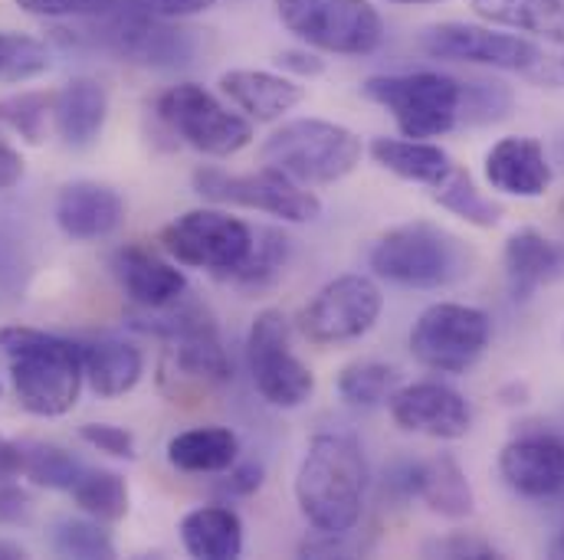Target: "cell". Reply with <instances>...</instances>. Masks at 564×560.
<instances>
[{
	"label": "cell",
	"mask_w": 564,
	"mask_h": 560,
	"mask_svg": "<svg viewBox=\"0 0 564 560\" xmlns=\"http://www.w3.org/2000/svg\"><path fill=\"white\" fill-rule=\"evenodd\" d=\"M368 462L361 442L348 432H318L295 475L302 518L325 535H351L365 512Z\"/></svg>",
	"instance_id": "obj_1"
},
{
	"label": "cell",
	"mask_w": 564,
	"mask_h": 560,
	"mask_svg": "<svg viewBox=\"0 0 564 560\" xmlns=\"http://www.w3.org/2000/svg\"><path fill=\"white\" fill-rule=\"evenodd\" d=\"M0 351L10 361V384L17 404L33 417H66L83 391V351L79 344L23 328H0Z\"/></svg>",
	"instance_id": "obj_2"
},
{
	"label": "cell",
	"mask_w": 564,
	"mask_h": 560,
	"mask_svg": "<svg viewBox=\"0 0 564 560\" xmlns=\"http://www.w3.org/2000/svg\"><path fill=\"white\" fill-rule=\"evenodd\" d=\"M368 263L378 279L404 288H443L469 276L473 253L456 233L426 220H414L388 230L375 243Z\"/></svg>",
	"instance_id": "obj_3"
},
{
	"label": "cell",
	"mask_w": 564,
	"mask_h": 560,
	"mask_svg": "<svg viewBox=\"0 0 564 560\" xmlns=\"http://www.w3.org/2000/svg\"><path fill=\"white\" fill-rule=\"evenodd\" d=\"M361 96L391 112L404 139H440L463 125V83L446 73H391L371 76Z\"/></svg>",
	"instance_id": "obj_4"
},
{
	"label": "cell",
	"mask_w": 564,
	"mask_h": 560,
	"mask_svg": "<svg viewBox=\"0 0 564 560\" xmlns=\"http://www.w3.org/2000/svg\"><path fill=\"white\" fill-rule=\"evenodd\" d=\"M361 139L351 129L325 119L285 122L263 144V164L305 187H322L348 177L361 164Z\"/></svg>",
	"instance_id": "obj_5"
},
{
	"label": "cell",
	"mask_w": 564,
	"mask_h": 560,
	"mask_svg": "<svg viewBox=\"0 0 564 560\" xmlns=\"http://www.w3.org/2000/svg\"><path fill=\"white\" fill-rule=\"evenodd\" d=\"M282 26L305 46L335 56H371L384 43V20L371 0H276Z\"/></svg>",
	"instance_id": "obj_6"
},
{
	"label": "cell",
	"mask_w": 564,
	"mask_h": 560,
	"mask_svg": "<svg viewBox=\"0 0 564 560\" xmlns=\"http://www.w3.org/2000/svg\"><path fill=\"white\" fill-rule=\"evenodd\" d=\"M158 119L200 154L230 157L253 141V122L197 83H177L158 96Z\"/></svg>",
	"instance_id": "obj_7"
},
{
	"label": "cell",
	"mask_w": 564,
	"mask_h": 560,
	"mask_svg": "<svg viewBox=\"0 0 564 560\" xmlns=\"http://www.w3.org/2000/svg\"><path fill=\"white\" fill-rule=\"evenodd\" d=\"M161 246L181 266L234 276L253 250V227L227 210L197 207L161 230Z\"/></svg>",
	"instance_id": "obj_8"
},
{
	"label": "cell",
	"mask_w": 564,
	"mask_h": 560,
	"mask_svg": "<svg viewBox=\"0 0 564 560\" xmlns=\"http://www.w3.org/2000/svg\"><path fill=\"white\" fill-rule=\"evenodd\" d=\"M492 338V318L482 308L459 301H436L423 308L411 328V354L426 371L466 374Z\"/></svg>",
	"instance_id": "obj_9"
},
{
	"label": "cell",
	"mask_w": 564,
	"mask_h": 560,
	"mask_svg": "<svg viewBox=\"0 0 564 560\" xmlns=\"http://www.w3.org/2000/svg\"><path fill=\"white\" fill-rule=\"evenodd\" d=\"M194 190L204 200L263 210L285 223H312L322 217V200L305 184L292 180L270 164L257 174H227L220 167H200L194 171Z\"/></svg>",
	"instance_id": "obj_10"
},
{
	"label": "cell",
	"mask_w": 564,
	"mask_h": 560,
	"mask_svg": "<svg viewBox=\"0 0 564 560\" xmlns=\"http://www.w3.org/2000/svg\"><path fill=\"white\" fill-rule=\"evenodd\" d=\"M247 364L253 387L270 407L295 410L315 394V374L292 351L289 321L280 308H267L253 318L247 334Z\"/></svg>",
	"instance_id": "obj_11"
},
{
	"label": "cell",
	"mask_w": 564,
	"mask_h": 560,
	"mask_svg": "<svg viewBox=\"0 0 564 560\" xmlns=\"http://www.w3.org/2000/svg\"><path fill=\"white\" fill-rule=\"evenodd\" d=\"M384 295L368 276H338L302 308L299 328L312 344H348L365 338L381 318Z\"/></svg>",
	"instance_id": "obj_12"
},
{
	"label": "cell",
	"mask_w": 564,
	"mask_h": 560,
	"mask_svg": "<svg viewBox=\"0 0 564 560\" xmlns=\"http://www.w3.org/2000/svg\"><path fill=\"white\" fill-rule=\"evenodd\" d=\"M421 50L433 59L476 63V66H492V69H509V73H525L542 63V50L529 43L525 36L499 33V30L459 23V20L426 26L421 33Z\"/></svg>",
	"instance_id": "obj_13"
},
{
	"label": "cell",
	"mask_w": 564,
	"mask_h": 560,
	"mask_svg": "<svg viewBox=\"0 0 564 560\" xmlns=\"http://www.w3.org/2000/svg\"><path fill=\"white\" fill-rule=\"evenodd\" d=\"M106 17L109 20L102 26V43L132 63L154 66V69H177V66H187L197 53L194 30H177L167 20L151 17L144 10H135V7L119 10L116 3V10H109Z\"/></svg>",
	"instance_id": "obj_14"
},
{
	"label": "cell",
	"mask_w": 564,
	"mask_h": 560,
	"mask_svg": "<svg viewBox=\"0 0 564 560\" xmlns=\"http://www.w3.org/2000/svg\"><path fill=\"white\" fill-rule=\"evenodd\" d=\"M499 475L522 498L564 495V436L522 432L499 452Z\"/></svg>",
	"instance_id": "obj_15"
},
{
	"label": "cell",
	"mask_w": 564,
	"mask_h": 560,
	"mask_svg": "<svg viewBox=\"0 0 564 560\" xmlns=\"http://www.w3.org/2000/svg\"><path fill=\"white\" fill-rule=\"evenodd\" d=\"M388 407L404 432H417L430 439H463L473 426V410L463 400V394L440 381H421L408 387L401 384Z\"/></svg>",
	"instance_id": "obj_16"
},
{
	"label": "cell",
	"mask_w": 564,
	"mask_h": 560,
	"mask_svg": "<svg viewBox=\"0 0 564 560\" xmlns=\"http://www.w3.org/2000/svg\"><path fill=\"white\" fill-rule=\"evenodd\" d=\"M126 220V200L116 187L99 180H73L56 197V223L76 243L112 237Z\"/></svg>",
	"instance_id": "obj_17"
},
{
	"label": "cell",
	"mask_w": 564,
	"mask_h": 560,
	"mask_svg": "<svg viewBox=\"0 0 564 560\" xmlns=\"http://www.w3.org/2000/svg\"><path fill=\"white\" fill-rule=\"evenodd\" d=\"M486 180L492 184V190L509 197H542L552 187V164L542 141L529 135L496 141L486 154Z\"/></svg>",
	"instance_id": "obj_18"
},
{
	"label": "cell",
	"mask_w": 564,
	"mask_h": 560,
	"mask_svg": "<svg viewBox=\"0 0 564 560\" xmlns=\"http://www.w3.org/2000/svg\"><path fill=\"white\" fill-rule=\"evenodd\" d=\"M506 279H509V292L516 301L532 298L542 285L562 279L564 276V246L555 243L552 237L522 227L506 240Z\"/></svg>",
	"instance_id": "obj_19"
},
{
	"label": "cell",
	"mask_w": 564,
	"mask_h": 560,
	"mask_svg": "<svg viewBox=\"0 0 564 560\" xmlns=\"http://www.w3.org/2000/svg\"><path fill=\"white\" fill-rule=\"evenodd\" d=\"M112 270L135 308H167L187 292L184 273L144 246H122L112 256Z\"/></svg>",
	"instance_id": "obj_20"
},
{
	"label": "cell",
	"mask_w": 564,
	"mask_h": 560,
	"mask_svg": "<svg viewBox=\"0 0 564 560\" xmlns=\"http://www.w3.org/2000/svg\"><path fill=\"white\" fill-rule=\"evenodd\" d=\"M220 92L250 122H276L305 99L295 79H285L282 73H267V69H230L220 76Z\"/></svg>",
	"instance_id": "obj_21"
},
{
	"label": "cell",
	"mask_w": 564,
	"mask_h": 560,
	"mask_svg": "<svg viewBox=\"0 0 564 560\" xmlns=\"http://www.w3.org/2000/svg\"><path fill=\"white\" fill-rule=\"evenodd\" d=\"M109 119V92L93 76L69 79L53 99L56 135L69 147H89L102 135Z\"/></svg>",
	"instance_id": "obj_22"
},
{
	"label": "cell",
	"mask_w": 564,
	"mask_h": 560,
	"mask_svg": "<svg viewBox=\"0 0 564 560\" xmlns=\"http://www.w3.org/2000/svg\"><path fill=\"white\" fill-rule=\"evenodd\" d=\"M79 351H83V374L99 397L116 400L139 387L144 358L135 344L119 341V338H99V341L79 344Z\"/></svg>",
	"instance_id": "obj_23"
},
{
	"label": "cell",
	"mask_w": 564,
	"mask_h": 560,
	"mask_svg": "<svg viewBox=\"0 0 564 560\" xmlns=\"http://www.w3.org/2000/svg\"><path fill=\"white\" fill-rule=\"evenodd\" d=\"M181 541L191 558L234 560L243 554V521L234 508L204 505L181 518Z\"/></svg>",
	"instance_id": "obj_24"
},
{
	"label": "cell",
	"mask_w": 564,
	"mask_h": 560,
	"mask_svg": "<svg viewBox=\"0 0 564 560\" xmlns=\"http://www.w3.org/2000/svg\"><path fill=\"white\" fill-rule=\"evenodd\" d=\"M240 455V439L227 426H197L167 439V462L191 475L227 472Z\"/></svg>",
	"instance_id": "obj_25"
},
{
	"label": "cell",
	"mask_w": 564,
	"mask_h": 560,
	"mask_svg": "<svg viewBox=\"0 0 564 560\" xmlns=\"http://www.w3.org/2000/svg\"><path fill=\"white\" fill-rule=\"evenodd\" d=\"M371 157L394 177L411 180V184H426V187H436L453 171V157L433 141L375 139Z\"/></svg>",
	"instance_id": "obj_26"
},
{
	"label": "cell",
	"mask_w": 564,
	"mask_h": 560,
	"mask_svg": "<svg viewBox=\"0 0 564 560\" xmlns=\"http://www.w3.org/2000/svg\"><path fill=\"white\" fill-rule=\"evenodd\" d=\"M473 13L492 26L542 36L564 46V0H469Z\"/></svg>",
	"instance_id": "obj_27"
},
{
	"label": "cell",
	"mask_w": 564,
	"mask_h": 560,
	"mask_svg": "<svg viewBox=\"0 0 564 560\" xmlns=\"http://www.w3.org/2000/svg\"><path fill=\"white\" fill-rule=\"evenodd\" d=\"M417 498L426 502V508L433 515H443L453 521L473 515V488L466 482L463 465L449 452H440L436 459L423 462L421 495Z\"/></svg>",
	"instance_id": "obj_28"
},
{
	"label": "cell",
	"mask_w": 564,
	"mask_h": 560,
	"mask_svg": "<svg viewBox=\"0 0 564 560\" xmlns=\"http://www.w3.org/2000/svg\"><path fill=\"white\" fill-rule=\"evenodd\" d=\"M433 200H436L443 210H449V213H456L459 220H466V223H473V227H482V230H489V227H496V223L502 220V207L492 204V200L476 187V180L469 177V171H463L459 164H453V171L433 187Z\"/></svg>",
	"instance_id": "obj_29"
},
{
	"label": "cell",
	"mask_w": 564,
	"mask_h": 560,
	"mask_svg": "<svg viewBox=\"0 0 564 560\" xmlns=\"http://www.w3.org/2000/svg\"><path fill=\"white\" fill-rule=\"evenodd\" d=\"M69 495L89 518L122 521L129 515V485L112 469H83Z\"/></svg>",
	"instance_id": "obj_30"
},
{
	"label": "cell",
	"mask_w": 564,
	"mask_h": 560,
	"mask_svg": "<svg viewBox=\"0 0 564 560\" xmlns=\"http://www.w3.org/2000/svg\"><path fill=\"white\" fill-rule=\"evenodd\" d=\"M401 387V371L381 361H355L338 374V394L351 407H381Z\"/></svg>",
	"instance_id": "obj_31"
},
{
	"label": "cell",
	"mask_w": 564,
	"mask_h": 560,
	"mask_svg": "<svg viewBox=\"0 0 564 560\" xmlns=\"http://www.w3.org/2000/svg\"><path fill=\"white\" fill-rule=\"evenodd\" d=\"M83 462L66 452L63 446L53 442H23V475L40 485V488H53V492H69L76 485V479L83 475Z\"/></svg>",
	"instance_id": "obj_32"
},
{
	"label": "cell",
	"mask_w": 564,
	"mask_h": 560,
	"mask_svg": "<svg viewBox=\"0 0 564 560\" xmlns=\"http://www.w3.org/2000/svg\"><path fill=\"white\" fill-rule=\"evenodd\" d=\"M53 548H56L63 558H116L112 535L102 528L99 518H63V521H56V528H53Z\"/></svg>",
	"instance_id": "obj_33"
},
{
	"label": "cell",
	"mask_w": 564,
	"mask_h": 560,
	"mask_svg": "<svg viewBox=\"0 0 564 560\" xmlns=\"http://www.w3.org/2000/svg\"><path fill=\"white\" fill-rule=\"evenodd\" d=\"M285 260H289V240L280 230H253V250L230 279H237L247 288H263L280 279Z\"/></svg>",
	"instance_id": "obj_34"
},
{
	"label": "cell",
	"mask_w": 564,
	"mask_h": 560,
	"mask_svg": "<svg viewBox=\"0 0 564 560\" xmlns=\"http://www.w3.org/2000/svg\"><path fill=\"white\" fill-rule=\"evenodd\" d=\"M50 69V50L26 33H0V79L26 83Z\"/></svg>",
	"instance_id": "obj_35"
},
{
	"label": "cell",
	"mask_w": 564,
	"mask_h": 560,
	"mask_svg": "<svg viewBox=\"0 0 564 560\" xmlns=\"http://www.w3.org/2000/svg\"><path fill=\"white\" fill-rule=\"evenodd\" d=\"M53 99L46 92H20L0 102V125L17 132L30 144H40L46 139V119L53 116Z\"/></svg>",
	"instance_id": "obj_36"
},
{
	"label": "cell",
	"mask_w": 564,
	"mask_h": 560,
	"mask_svg": "<svg viewBox=\"0 0 564 560\" xmlns=\"http://www.w3.org/2000/svg\"><path fill=\"white\" fill-rule=\"evenodd\" d=\"M512 112V89L506 83H463V122L466 125H489L502 122Z\"/></svg>",
	"instance_id": "obj_37"
},
{
	"label": "cell",
	"mask_w": 564,
	"mask_h": 560,
	"mask_svg": "<svg viewBox=\"0 0 564 560\" xmlns=\"http://www.w3.org/2000/svg\"><path fill=\"white\" fill-rule=\"evenodd\" d=\"M119 0H17L20 10L43 20H93L116 10Z\"/></svg>",
	"instance_id": "obj_38"
},
{
	"label": "cell",
	"mask_w": 564,
	"mask_h": 560,
	"mask_svg": "<svg viewBox=\"0 0 564 560\" xmlns=\"http://www.w3.org/2000/svg\"><path fill=\"white\" fill-rule=\"evenodd\" d=\"M423 554L426 558H469V560H492L499 558V551L482 541V538H473V535H446V538H436V541H426L423 545Z\"/></svg>",
	"instance_id": "obj_39"
},
{
	"label": "cell",
	"mask_w": 564,
	"mask_h": 560,
	"mask_svg": "<svg viewBox=\"0 0 564 560\" xmlns=\"http://www.w3.org/2000/svg\"><path fill=\"white\" fill-rule=\"evenodd\" d=\"M79 436H83L93 449H99V452H106V455L135 459V436H132L129 429H122V426H112V422H86V426L79 429Z\"/></svg>",
	"instance_id": "obj_40"
},
{
	"label": "cell",
	"mask_w": 564,
	"mask_h": 560,
	"mask_svg": "<svg viewBox=\"0 0 564 560\" xmlns=\"http://www.w3.org/2000/svg\"><path fill=\"white\" fill-rule=\"evenodd\" d=\"M126 3L151 13V17H161V20H184V17L207 13L217 0H126Z\"/></svg>",
	"instance_id": "obj_41"
},
{
	"label": "cell",
	"mask_w": 564,
	"mask_h": 560,
	"mask_svg": "<svg viewBox=\"0 0 564 560\" xmlns=\"http://www.w3.org/2000/svg\"><path fill=\"white\" fill-rule=\"evenodd\" d=\"M421 475H423V462H394L384 475V488L394 495V498H417L421 495Z\"/></svg>",
	"instance_id": "obj_42"
},
{
	"label": "cell",
	"mask_w": 564,
	"mask_h": 560,
	"mask_svg": "<svg viewBox=\"0 0 564 560\" xmlns=\"http://www.w3.org/2000/svg\"><path fill=\"white\" fill-rule=\"evenodd\" d=\"M230 475H227V482L220 485V492L224 495H230V498H243V495H253L260 485H263V465L260 462H243V465H230L227 469Z\"/></svg>",
	"instance_id": "obj_43"
},
{
	"label": "cell",
	"mask_w": 564,
	"mask_h": 560,
	"mask_svg": "<svg viewBox=\"0 0 564 560\" xmlns=\"http://www.w3.org/2000/svg\"><path fill=\"white\" fill-rule=\"evenodd\" d=\"M33 512L30 495L20 485H10L7 479H0V525H23Z\"/></svg>",
	"instance_id": "obj_44"
},
{
	"label": "cell",
	"mask_w": 564,
	"mask_h": 560,
	"mask_svg": "<svg viewBox=\"0 0 564 560\" xmlns=\"http://www.w3.org/2000/svg\"><path fill=\"white\" fill-rule=\"evenodd\" d=\"M276 66L285 69V73H292V76H302V79L325 73V59H318V53L312 46H305V50H282L280 56H276Z\"/></svg>",
	"instance_id": "obj_45"
},
{
	"label": "cell",
	"mask_w": 564,
	"mask_h": 560,
	"mask_svg": "<svg viewBox=\"0 0 564 560\" xmlns=\"http://www.w3.org/2000/svg\"><path fill=\"white\" fill-rule=\"evenodd\" d=\"M23 177V157L17 147L0 139V190H10Z\"/></svg>",
	"instance_id": "obj_46"
},
{
	"label": "cell",
	"mask_w": 564,
	"mask_h": 560,
	"mask_svg": "<svg viewBox=\"0 0 564 560\" xmlns=\"http://www.w3.org/2000/svg\"><path fill=\"white\" fill-rule=\"evenodd\" d=\"M23 475V446L0 436V479Z\"/></svg>",
	"instance_id": "obj_47"
},
{
	"label": "cell",
	"mask_w": 564,
	"mask_h": 560,
	"mask_svg": "<svg viewBox=\"0 0 564 560\" xmlns=\"http://www.w3.org/2000/svg\"><path fill=\"white\" fill-rule=\"evenodd\" d=\"M23 558V548L10 545V541H0V560H17Z\"/></svg>",
	"instance_id": "obj_48"
},
{
	"label": "cell",
	"mask_w": 564,
	"mask_h": 560,
	"mask_svg": "<svg viewBox=\"0 0 564 560\" xmlns=\"http://www.w3.org/2000/svg\"><path fill=\"white\" fill-rule=\"evenodd\" d=\"M384 3H401V7H421V3H440V0H384Z\"/></svg>",
	"instance_id": "obj_49"
},
{
	"label": "cell",
	"mask_w": 564,
	"mask_h": 560,
	"mask_svg": "<svg viewBox=\"0 0 564 560\" xmlns=\"http://www.w3.org/2000/svg\"><path fill=\"white\" fill-rule=\"evenodd\" d=\"M555 554H558V558H564V531L558 535V541H555Z\"/></svg>",
	"instance_id": "obj_50"
},
{
	"label": "cell",
	"mask_w": 564,
	"mask_h": 560,
	"mask_svg": "<svg viewBox=\"0 0 564 560\" xmlns=\"http://www.w3.org/2000/svg\"><path fill=\"white\" fill-rule=\"evenodd\" d=\"M562 73H564V59H562Z\"/></svg>",
	"instance_id": "obj_51"
},
{
	"label": "cell",
	"mask_w": 564,
	"mask_h": 560,
	"mask_svg": "<svg viewBox=\"0 0 564 560\" xmlns=\"http://www.w3.org/2000/svg\"><path fill=\"white\" fill-rule=\"evenodd\" d=\"M0 394H3V387H0Z\"/></svg>",
	"instance_id": "obj_52"
}]
</instances>
